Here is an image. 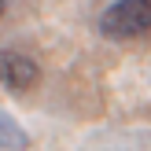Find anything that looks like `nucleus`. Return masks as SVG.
Masks as SVG:
<instances>
[{
	"instance_id": "1",
	"label": "nucleus",
	"mask_w": 151,
	"mask_h": 151,
	"mask_svg": "<svg viewBox=\"0 0 151 151\" xmlns=\"http://www.w3.org/2000/svg\"><path fill=\"white\" fill-rule=\"evenodd\" d=\"M151 29V0H118L100 15V33L111 41H129Z\"/></svg>"
},
{
	"instance_id": "3",
	"label": "nucleus",
	"mask_w": 151,
	"mask_h": 151,
	"mask_svg": "<svg viewBox=\"0 0 151 151\" xmlns=\"http://www.w3.org/2000/svg\"><path fill=\"white\" fill-rule=\"evenodd\" d=\"M0 147H7V151H26V147H29L26 129H22L4 107H0Z\"/></svg>"
},
{
	"instance_id": "4",
	"label": "nucleus",
	"mask_w": 151,
	"mask_h": 151,
	"mask_svg": "<svg viewBox=\"0 0 151 151\" xmlns=\"http://www.w3.org/2000/svg\"><path fill=\"white\" fill-rule=\"evenodd\" d=\"M0 19H4V0H0Z\"/></svg>"
},
{
	"instance_id": "2",
	"label": "nucleus",
	"mask_w": 151,
	"mask_h": 151,
	"mask_svg": "<svg viewBox=\"0 0 151 151\" xmlns=\"http://www.w3.org/2000/svg\"><path fill=\"white\" fill-rule=\"evenodd\" d=\"M37 81H41V70H37V63L29 55L11 52V48H0V85H4V88L29 92Z\"/></svg>"
}]
</instances>
